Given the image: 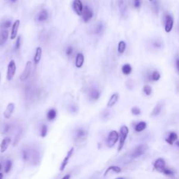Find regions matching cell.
Returning <instances> with one entry per match:
<instances>
[{"label": "cell", "mask_w": 179, "mask_h": 179, "mask_svg": "<svg viewBox=\"0 0 179 179\" xmlns=\"http://www.w3.org/2000/svg\"><path fill=\"white\" fill-rule=\"evenodd\" d=\"M70 175H67V176H63V179H68V178H70Z\"/></svg>", "instance_id": "7dc6e473"}, {"label": "cell", "mask_w": 179, "mask_h": 179, "mask_svg": "<svg viewBox=\"0 0 179 179\" xmlns=\"http://www.w3.org/2000/svg\"><path fill=\"white\" fill-rule=\"evenodd\" d=\"M134 7H135L136 9H138L141 6V0H134Z\"/></svg>", "instance_id": "ee69618b"}, {"label": "cell", "mask_w": 179, "mask_h": 179, "mask_svg": "<svg viewBox=\"0 0 179 179\" xmlns=\"http://www.w3.org/2000/svg\"><path fill=\"white\" fill-rule=\"evenodd\" d=\"M73 107H74V108H75V106H73ZM74 112H76V110H74Z\"/></svg>", "instance_id": "f907efd6"}, {"label": "cell", "mask_w": 179, "mask_h": 179, "mask_svg": "<svg viewBox=\"0 0 179 179\" xmlns=\"http://www.w3.org/2000/svg\"><path fill=\"white\" fill-rule=\"evenodd\" d=\"M176 146H178V147H179V141H178L176 142Z\"/></svg>", "instance_id": "681fc988"}, {"label": "cell", "mask_w": 179, "mask_h": 179, "mask_svg": "<svg viewBox=\"0 0 179 179\" xmlns=\"http://www.w3.org/2000/svg\"><path fill=\"white\" fill-rule=\"evenodd\" d=\"M48 14L47 11H46V10H42V11L38 14L37 19L39 22H43L46 21V20L48 19Z\"/></svg>", "instance_id": "44dd1931"}, {"label": "cell", "mask_w": 179, "mask_h": 179, "mask_svg": "<svg viewBox=\"0 0 179 179\" xmlns=\"http://www.w3.org/2000/svg\"><path fill=\"white\" fill-rule=\"evenodd\" d=\"M11 140L9 137H6L4 138L1 143V144H0V152H1V153H4V152L7 151L10 144H11Z\"/></svg>", "instance_id": "5bb4252c"}, {"label": "cell", "mask_w": 179, "mask_h": 179, "mask_svg": "<svg viewBox=\"0 0 179 179\" xmlns=\"http://www.w3.org/2000/svg\"><path fill=\"white\" fill-rule=\"evenodd\" d=\"M148 146L146 144H141L138 146L137 147L135 148V149L133 150L132 153V157L133 158H136L138 157L144 155L145 152L147 151Z\"/></svg>", "instance_id": "5b68a950"}, {"label": "cell", "mask_w": 179, "mask_h": 179, "mask_svg": "<svg viewBox=\"0 0 179 179\" xmlns=\"http://www.w3.org/2000/svg\"><path fill=\"white\" fill-rule=\"evenodd\" d=\"M9 37V32L7 30L2 31L0 34V46H3L7 42Z\"/></svg>", "instance_id": "7402d4cb"}, {"label": "cell", "mask_w": 179, "mask_h": 179, "mask_svg": "<svg viewBox=\"0 0 179 179\" xmlns=\"http://www.w3.org/2000/svg\"><path fill=\"white\" fill-rule=\"evenodd\" d=\"M154 169L158 172L162 173V171L166 167V162L165 160L162 158H158L154 162Z\"/></svg>", "instance_id": "9c48e42d"}, {"label": "cell", "mask_w": 179, "mask_h": 179, "mask_svg": "<svg viewBox=\"0 0 179 179\" xmlns=\"http://www.w3.org/2000/svg\"><path fill=\"white\" fill-rule=\"evenodd\" d=\"M20 23H21V22H20L19 20H16V21L14 22L11 29V39H15V37H17L18 31V28L20 27Z\"/></svg>", "instance_id": "9a60e30c"}, {"label": "cell", "mask_w": 179, "mask_h": 179, "mask_svg": "<svg viewBox=\"0 0 179 179\" xmlns=\"http://www.w3.org/2000/svg\"><path fill=\"white\" fill-rule=\"evenodd\" d=\"M177 138H178V135H177V134L176 133V132H171L169 134L168 137L165 138V141H166V142L168 143L169 144L173 145L174 144L175 141L177 140Z\"/></svg>", "instance_id": "d6986e66"}, {"label": "cell", "mask_w": 179, "mask_h": 179, "mask_svg": "<svg viewBox=\"0 0 179 179\" xmlns=\"http://www.w3.org/2000/svg\"><path fill=\"white\" fill-rule=\"evenodd\" d=\"M176 67H177V69H178V71H179V59L176 60Z\"/></svg>", "instance_id": "bcb514c9"}, {"label": "cell", "mask_w": 179, "mask_h": 179, "mask_svg": "<svg viewBox=\"0 0 179 179\" xmlns=\"http://www.w3.org/2000/svg\"><path fill=\"white\" fill-rule=\"evenodd\" d=\"M14 110H15V104L13 103H9L6 108L4 112V117L6 119H9L11 117Z\"/></svg>", "instance_id": "7c38bea8"}, {"label": "cell", "mask_w": 179, "mask_h": 179, "mask_svg": "<svg viewBox=\"0 0 179 179\" xmlns=\"http://www.w3.org/2000/svg\"><path fill=\"white\" fill-rule=\"evenodd\" d=\"M0 80H1V73H0Z\"/></svg>", "instance_id": "db71d44e"}, {"label": "cell", "mask_w": 179, "mask_h": 179, "mask_svg": "<svg viewBox=\"0 0 179 179\" xmlns=\"http://www.w3.org/2000/svg\"><path fill=\"white\" fill-rule=\"evenodd\" d=\"M48 133V127L46 124L42 125L41 129V137H45Z\"/></svg>", "instance_id": "e575fe53"}, {"label": "cell", "mask_w": 179, "mask_h": 179, "mask_svg": "<svg viewBox=\"0 0 179 179\" xmlns=\"http://www.w3.org/2000/svg\"><path fill=\"white\" fill-rule=\"evenodd\" d=\"M126 49V43L123 41H120L119 43H118V53L120 54H122L125 51Z\"/></svg>", "instance_id": "4dcf8cb0"}, {"label": "cell", "mask_w": 179, "mask_h": 179, "mask_svg": "<svg viewBox=\"0 0 179 179\" xmlns=\"http://www.w3.org/2000/svg\"><path fill=\"white\" fill-rule=\"evenodd\" d=\"M104 28V26L103 25V23H98L97 25L95 26V27H94V33L96 34V35H99V34L102 33V32H103Z\"/></svg>", "instance_id": "f546056e"}, {"label": "cell", "mask_w": 179, "mask_h": 179, "mask_svg": "<svg viewBox=\"0 0 179 179\" xmlns=\"http://www.w3.org/2000/svg\"><path fill=\"white\" fill-rule=\"evenodd\" d=\"M73 9L74 11L76 12V13L78 15H82V13H83V6L82 4V1L80 0H74L73 1Z\"/></svg>", "instance_id": "30bf717a"}, {"label": "cell", "mask_w": 179, "mask_h": 179, "mask_svg": "<svg viewBox=\"0 0 179 179\" xmlns=\"http://www.w3.org/2000/svg\"><path fill=\"white\" fill-rule=\"evenodd\" d=\"M84 63V55L83 53H79L76 55L75 65L77 68H80Z\"/></svg>", "instance_id": "2e32d148"}, {"label": "cell", "mask_w": 179, "mask_h": 179, "mask_svg": "<svg viewBox=\"0 0 179 179\" xmlns=\"http://www.w3.org/2000/svg\"><path fill=\"white\" fill-rule=\"evenodd\" d=\"M3 178V174H1V173H0V179L2 178Z\"/></svg>", "instance_id": "c3c4849f"}, {"label": "cell", "mask_w": 179, "mask_h": 179, "mask_svg": "<svg viewBox=\"0 0 179 179\" xmlns=\"http://www.w3.org/2000/svg\"><path fill=\"white\" fill-rule=\"evenodd\" d=\"M11 25V22L10 21H5L4 23H3L1 27L4 28H9V27H10V26Z\"/></svg>", "instance_id": "7bdbcfd3"}, {"label": "cell", "mask_w": 179, "mask_h": 179, "mask_svg": "<svg viewBox=\"0 0 179 179\" xmlns=\"http://www.w3.org/2000/svg\"><path fill=\"white\" fill-rule=\"evenodd\" d=\"M92 17H93V12L92 10L88 6L83 7V13H82V18H83V21L85 23H88L92 18Z\"/></svg>", "instance_id": "52a82bcc"}, {"label": "cell", "mask_w": 179, "mask_h": 179, "mask_svg": "<svg viewBox=\"0 0 179 179\" xmlns=\"http://www.w3.org/2000/svg\"><path fill=\"white\" fill-rule=\"evenodd\" d=\"M160 74L159 73L158 71H155L152 73L151 76H150V78H151V80H154V81H158V80H160Z\"/></svg>", "instance_id": "1f68e13d"}, {"label": "cell", "mask_w": 179, "mask_h": 179, "mask_svg": "<svg viewBox=\"0 0 179 179\" xmlns=\"http://www.w3.org/2000/svg\"><path fill=\"white\" fill-rule=\"evenodd\" d=\"M75 139L78 141H81L85 139L86 136H87V133L86 131L83 128H78L77 130L75 131Z\"/></svg>", "instance_id": "4fadbf2b"}, {"label": "cell", "mask_w": 179, "mask_h": 179, "mask_svg": "<svg viewBox=\"0 0 179 179\" xmlns=\"http://www.w3.org/2000/svg\"><path fill=\"white\" fill-rule=\"evenodd\" d=\"M118 139H119V134L118 133L117 131L113 130V131L110 132V133L108 134L107 139H106V143H107L108 147H113L116 143L118 142Z\"/></svg>", "instance_id": "3957f363"}, {"label": "cell", "mask_w": 179, "mask_h": 179, "mask_svg": "<svg viewBox=\"0 0 179 179\" xmlns=\"http://www.w3.org/2000/svg\"><path fill=\"white\" fill-rule=\"evenodd\" d=\"M146 127H147V124H146V122L144 121H141L139 122L138 124H136L135 126V131L137 132H140L144 131L145 129L146 128Z\"/></svg>", "instance_id": "603a6c76"}, {"label": "cell", "mask_w": 179, "mask_h": 179, "mask_svg": "<svg viewBox=\"0 0 179 179\" xmlns=\"http://www.w3.org/2000/svg\"><path fill=\"white\" fill-rule=\"evenodd\" d=\"M12 167V162L11 160H7L5 164V166H4V171L5 173H9L11 170V169Z\"/></svg>", "instance_id": "836d02e7"}, {"label": "cell", "mask_w": 179, "mask_h": 179, "mask_svg": "<svg viewBox=\"0 0 179 179\" xmlns=\"http://www.w3.org/2000/svg\"><path fill=\"white\" fill-rule=\"evenodd\" d=\"M121 171H122L121 169H120L119 167V166H110L108 168H107V169L106 170L105 174H104V176H106V175H107L108 174V172H113L117 173V174H118V173L121 172Z\"/></svg>", "instance_id": "d4e9b609"}, {"label": "cell", "mask_w": 179, "mask_h": 179, "mask_svg": "<svg viewBox=\"0 0 179 179\" xmlns=\"http://www.w3.org/2000/svg\"><path fill=\"white\" fill-rule=\"evenodd\" d=\"M149 1H153V0H149Z\"/></svg>", "instance_id": "11a10c76"}, {"label": "cell", "mask_w": 179, "mask_h": 179, "mask_svg": "<svg viewBox=\"0 0 179 179\" xmlns=\"http://www.w3.org/2000/svg\"><path fill=\"white\" fill-rule=\"evenodd\" d=\"M74 150V148H71V149H70L69 150V151H68L67 154V156H66L65 158H64V160H62V163H61V165H60V169L61 172H63V171L64 170V169H65L66 166H67L68 162H69V159L71 158L72 154H73Z\"/></svg>", "instance_id": "8fae6325"}, {"label": "cell", "mask_w": 179, "mask_h": 179, "mask_svg": "<svg viewBox=\"0 0 179 179\" xmlns=\"http://www.w3.org/2000/svg\"><path fill=\"white\" fill-rule=\"evenodd\" d=\"M90 96L92 99L93 100H97L100 96V93L99 90L96 89H92L90 92Z\"/></svg>", "instance_id": "cb8c5ba5"}, {"label": "cell", "mask_w": 179, "mask_h": 179, "mask_svg": "<svg viewBox=\"0 0 179 179\" xmlns=\"http://www.w3.org/2000/svg\"><path fill=\"white\" fill-rule=\"evenodd\" d=\"M1 164H0V171H1Z\"/></svg>", "instance_id": "816d5d0a"}, {"label": "cell", "mask_w": 179, "mask_h": 179, "mask_svg": "<svg viewBox=\"0 0 179 179\" xmlns=\"http://www.w3.org/2000/svg\"><path fill=\"white\" fill-rule=\"evenodd\" d=\"M173 27H174V18L172 15L167 14L165 16V25H164L165 32L167 33L170 32L172 30Z\"/></svg>", "instance_id": "ba28073f"}, {"label": "cell", "mask_w": 179, "mask_h": 179, "mask_svg": "<svg viewBox=\"0 0 179 179\" xmlns=\"http://www.w3.org/2000/svg\"><path fill=\"white\" fill-rule=\"evenodd\" d=\"M21 36H18L17 38V40H16L15 45V48L16 51L20 49V48H21Z\"/></svg>", "instance_id": "f35d334b"}, {"label": "cell", "mask_w": 179, "mask_h": 179, "mask_svg": "<svg viewBox=\"0 0 179 179\" xmlns=\"http://www.w3.org/2000/svg\"><path fill=\"white\" fill-rule=\"evenodd\" d=\"M143 91L146 95L149 96L152 93V88L150 85H145L143 88Z\"/></svg>", "instance_id": "d6a6232c"}, {"label": "cell", "mask_w": 179, "mask_h": 179, "mask_svg": "<svg viewBox=\"0 0 179 179\" xmlns=\"http://www.w3.org/2000/svg\"><path fill=\"white\" fill-rule=\"evenodd\" d=\"M41 56H42V48L41 47H37L36 48L35 55V57H34V61H35V65H37V64H39V62L41 59Z\"/></svg>", "instance_id": "ac0fdd59"}, {"label": "cell", "mask_w": 179, "mask_h": 179, "mask_svg": "<svg viewBox=\"0 0 179 179\" xmlns=\"http://www.w3.org/2000/svg\"><path fill=\"white\" fill-rule=\"evenodd\" d=\"M22 155H23V158L25 161H29L32 162H38V159L39 158V153L36 150H32L30 149H26L23 150L22 152Z\"/></svg>", "instance_id": "6da1fadb"}, {"label": "cell", "mask_w": 179, "mask_h": 179, "mask_svg": "<svg viewBox=\"0 0 179 179\" xmlns=\"http://www.w3.org/2000/svg\"><path fill=\"white\" fill-rule=\"evenodd\" d=\"M12 1H13V2H15V1H16V0H11Z\"/></svg>", "instance_id": "f5cc1de1"}, {"label": "cell", "mask_w": 179, "mask_h": 179, "mask_svg": "<svg viewBox=\"0 0 179 179\" xmlns=\"http://www.w3.org/2000/svg\"><path fill=\"white\" fill-rule=\"evenodd\" d=\"M57 116V112L54 108H51L48 110L47 113V118L49 120H53Z\"/></svg>", "instance_id": "83f0119b"}, {"label": "cell", "mask_w": 179, "mask_h": 179, "mask_svg": "<svg viewBox=\"0 0 179 179\" xmlns=\"http://www.w3.org/2000/svg\"><path fill=\"white\" fill-rule=\"evenodd\" d=\"M131 112H132V113L133 114V115L138 116L141 113V109L138 107H137V106H134V107H133L132 108Z\"/></svg>", "instance_id": "74e56055"}, {"label": "cell", "mask_w": 179, "mask_h": 179, "mask_svg": "<svg viewBox=\"0 0 179 179\" xmlns=\"http://www.w3.org/2000/svg\"><path fill=\"white\" fill-rule=\"evenodd\" d=\"M32 71V62L27 61L25 64V67L24 68L23 71L22 72L21 75L20 76V80L21 81H25L29 77Z\"/></svg>", "instance_id": "8992f818"}, {"label": "cell", "mask_w": 179, "mask_h": 179, "mask_svg": "<svg viewBox=\"0 0 179 179\" xmlns=\"http://www.w3.org/2000/svg\"><path fill=\"white\" fill-rule=\"evenodd\" d=\"M152 8H153L154 11L158 13L159 11V3L158 0H155L153 1V3H152Z\"/></svg>", "instance_id": "ab89813d"}, {"label": "cell", "mask_w": 179, "mask_h": 179, "mask_svg": "<svg viewBox=\"0 0 179 179\" xmlns=\"http://www.w3.org/2000/svg\"><path fill=\"white\" fill-rule=\"evenodd\" d=\"M73 52L74 49L71 46H68L67 49H66V54H67L68 56H71L72 54H73Z\"/></svg>", "instance_id": "60d3db41"}, {"label": "cell", "mask_w": 179, "mask_h": 179, "mask_svg": "<svg viewBox=\"0 0 179 179\" xmlns=\"http://www.w3.org/2000/svg\"><path fill=\"white\" fill-rule=\"evenodd\" d=\"M162 174H164V175H166V176H173V175L174 174V172L172 169H170L169 168H164V169L162 171Z\"/></svg>", "instance_id": "8d00e7d4"}, {"label": "cell", "mask_w": 179, "mask_h": 179, "mask_svg": "<svg viewBox=\"0 0 179 179\" xmlns=\"http://www.w3.org/2000/svg\"><path fill=\"white\" fill-rule=\"evenodd\" d=\"M178 31H179V23H178Z\"/></svg>", "instance_id": "9f6ffc18"}, {"label": "cell", "mask_w": 179, "mask_h": 179, "mask_svg": "<svg viewBox=\"0 0 179 179\" xmlns=\"http://www.w3.org/2000/svg\"><path fill=\"white\" fill-rule=\"evenodd\" d=\"M129 134V129L126 125H122L120 127L119 134V146L118 148V151H120L124 145L125 141Z\"/></svg>", "instance_id": "7a4b0ae2"}, {"label": "cell", "mask_w": 179, "mask_h": 179, "mask_svg": "<svg viewBox=\"0 0 179 179\" xmlns=\"http://www.w3.org/2000/svg\"><path fill=\"white\" fill-rule=\"evenodd\" d=\"M153 46L155 48H160L161 47V43L158 41H155L153 43Z\"/></svg>", "instance_id": "f6af8a7d"}, {"label": "cell", "mask_w": 179, "mask_h": 179, "mask_svg": "<svg viewBox=\"0 0 179 179\" xmlns=\"http://www.w3.org/2000/svg\"><path fill=\"white\" fill-rule=\"evenodd\" d=\"M118 99H119V95H118V93L113 94L107 103L108 107H112V106H113L118 102Z\"/></svg>", "instance_id": "e0dca14e"}, {"label": "cell", "mask_w": 179, "mask_h": 179, "mask_svg": "<svg viewBox=\"0 0 179 179\" xmlns=\"http://www.w3.org/2000/svg\"><path fill=\"white\" fill-rule=\"evenodd\" d=\"M10 126L7 123H1L0 124V133L1 134H6L9 131Z\"/></svg>", "instance_id": "4316f807"}, {"label": "cell", "mask_w": 179, "mask_h": 179, "mask_svg": "<svg viewBox=\"0 0 179 179\" xmlns=\"http://www.w3.org/2000/svg\"><path fill=\"white\" fill-rule=\"evenodd\" d=\"M162 106H163V104H162V102H159L155 106L153 110L151 113V116H158L159 114L161 113V110L162 109Z\"/></svg>", "instance_id": "ffe728a7"}, {"label": "cell", "mask_w": 179, "mask_h": 179, "mask_svg": "<svg viewBox=\"0 0 179 179\" xmlns=\"http://www.w3.org/2000/svg\"><path fill=\"white\" fill-rule=\"evenodd\" d=\"M125 85L128 90H132L134 88V81L131 79H129L126 81Z\"/></svg>", "instance_id": "d590c367"}, {"label": "cell", "mask_w": 179, "mask_h": 179, "mask_svg": "<svg viewBox=\"0 0 179 179\" xmlns=\"http://www.w3.org/2000/svg\"><path fill=\"white\" fill-rule=\"evenodd\" d=\"M21 133H18V135L15 136V140H14V142H13V146H15L16 144H18V143L19 142L20 139H21Z\"/></svg>", "instance_id": "b9f144b4"}, {"label": "cell", "mask_w": 179, "mask_h": 179, "mask_svg": "<svg viewBox=\"0 0 179 179\" xmlns=\"http://www.w3.org/2000/svg\"><path fill=\"white\" fill-rule=\"evenodd\" d=\"M118 6H119L120 13H121L122 15H126V13H127V8H126L125 4H124L123 0H120V1H119V4H118Z\"/></svg>", "instance_id": "f1b7e54d"}, {"label": "cell", "mask_w": 179, "mask_h": 179, "mask_svg": "<svg viewBox=\"0 0 179 179\" xmlns=\"http://www.w3.org/2000/svg\"><path fill=\"white\" fill-rule=\"evenodd\" d=\"M132 70V68L130 64H125L122 66V71L124 75H129L131 74Z\"/></svg>", "instance_id": "484cf974"}, {"label": "cell", "mask_w": 179, "mask_h": 179, "mask_svg": "<svg viewBox=\"0 0 179 179\" xmlns=\"http://www.w3.org/2000/svg\"><path fill=\"white\" fill-rule=\"evenodd\" d=\"M16 71V64L14 60H11L8 64L7 72V80H11L13 79Z\"/></svg>", "instance_id": "277c9868"}]
</instances>
